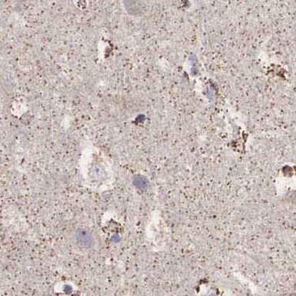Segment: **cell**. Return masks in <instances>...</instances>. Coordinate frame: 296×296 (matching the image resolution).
<instances>
[{"instance_id":"obj_1","label":"cell","mask_w":296,"mask_h":296,"mask_svg":"<svg viewBox=\"0 0 296 296\" xmlns=\"http://www.w3.org/2000/svg\"><path fill=\"white\" fill-rule=\"evenodd\" d=\"M74 239L77 245L81 248L90 249L94 244V238L91 232L86 229L79 228L76 230Z\"/></svg>"}]
</instances>
